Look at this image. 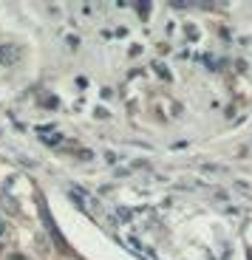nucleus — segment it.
I'll return each instance as SVG.
<instances>
[{"label":"nucleus","mask_w":252,"mask_h":260,"mask_svg":"<svg viewBox=\"0 0 252 260\" xmlns=\"http://www.w3.org/2000/svg\"><path fill=\"white\" fill-rule=\"evenodd\" d=\"M20 57V48L12 46V43H6V46H0V65H14Z\"/></svg>","instance_id":"obj_1"},{"label":"nucleus","mask_w":252,"mask_h":260,"mask_svg":"<svg viewBox=\"0 0 252 260\" xmlns=\"http://www.w3.org/2000/svg\"><path fill=\"white\" fill-rule=\"evenodd\" d=\"M3 235H6V221L0 218V238H3Z\"/></svg>","instance_id":"obj_2"},{"label":"nucleus","mask_w":252,"mask_h":260,"mask_svg":"<svg viewBox=\"0 0 252 260\" xmlns=\"http://www.w3.org/2000/svg\"><path fill=\"white\" fill-rule=\"evenodd\" d=\"M12 260H26V257H23V254H14V257Z\"/></svg>","instance_id":"obj_3"}]
</instances>
